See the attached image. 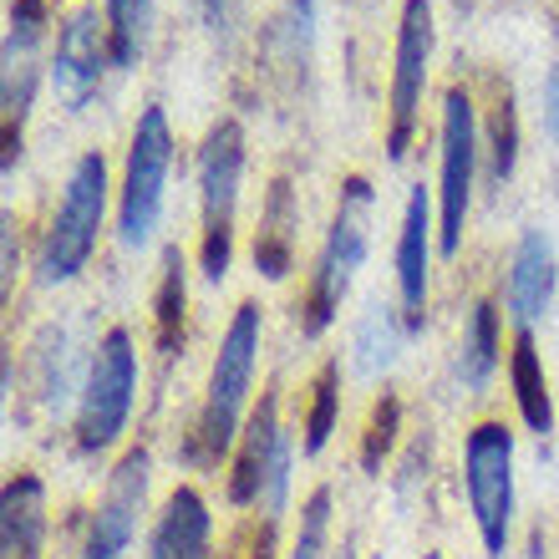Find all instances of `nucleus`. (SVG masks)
<instances>
[{"label": "nucleus", "instance_id": "obj_2", "mask_svg": "<svg viewBox=\"0 0 559 559\" xmlns=\"http://www.w3.org/2000/svg\"><path fill=\"white\" fill-rule=\"evenodd\" d=\"M371 204H377V193H371V183L361 174H352L341 183L331 235H325L321 254H316V270L306 275V290L295 300V331L306 341L325 336L331 321L341 316V300L352 290V280L371 245Z\"/></svg>", "mask_w": 559, "mask_h": 559}, {"label": "nucleus", "instance_id": "obj_26", "mask_svg": "<svg viewBox=\"0 0 559 559\" xmlns=\"http://www.w3.org/2000/svg\"><path fill=\"white\" fill-rule=\"evenodd\" d=\"M107 41H112V61L133 67L147 46V26H153V0H107Z\"/></svg>", "mask_w": 559, "mask_h": 559}, {"label": "nucleus", "instance_id": "obj_1", "mask_svg": "<svg viewBox=\"0 0 559 559\" xmlns=\"http://www.w3.org/2000/svg\"><path fill=\"white\" fill-rule=\"evenodd\" d=\"M260 341H265V316L260 300H239L229 325L219 336L214 367L204 382V402L193 417L189 438H183V463L199 473H214L219 463L235 457V442L250 423V392H254V371H260Z\"/></svg>", "mask_w": 559, "mask_h": 559}, {"label": "nucleus", "instance_id": "obj_4", "mask_svg": "<svg viewBox=\"0 0 559 559\" xmlns=\"http://www.w3.org/2000/svg\"><path fill=\"white\" fill-rule=\"evenodd\" d=\"M290 463H295V442L280 423V397L275 386L260 392L250 423L235 442V457H229V478H224V493L235 509H250V514H270L285 519L290 509Z\"/></svg>", "mask_w": 559, "mask_h": 559}, {"label": "nucleus", "instance_id": "obj_31", "mask_svg": "<svg viewBox=\"0 0 559 559\" xmlns=\"http://www.w3.org/2000/svg\"><path fill=\"white\" fill-rule=\"evenodd\" d=\"M235 5H239V0H204V15L214 21V26H224V21L235 15Z\"/></svg>", "mask_w": 559, "mask_h": 559}, {"label": "nucleus", "instance_id": "obj_25", "mask_svg": "<svg viewBox=\"0 0 559 559\" xmlns=\"http://www.w3.org/2000/svg\"><path fill=\"white\" fill-rule=\"evenodd\" d=\"M397 438H402V397L397 392H382V397L367 407L361 442H356V463H361V473H382L386 457L397 453Z\"/></svg>", "mask_w": 559, "mask_h": 559}, {"label": "nucleus", "instance_id": "obj_30", "mask_svg": "<svg viewBox=\"0 0 559 559\" xmlns=\"http://www.w3.org/2000/svg\"><path fill=\"white\" fill-rule=\"evenodd\" d=\"M545 128H549V138L559 143V67L549 72V82H545Z\"/></svg>", "mask_w": 559, "mask_h": 559}, {"label": "nucleus", "instance_id": "obj_20", "mask_svg": "<svg viewBox=\"0 0 559 559\" xmlns=\"http://www.w3.org/2000/svg\"><path fill=\"white\" fill-rule=\"evenodd\" d=\"M295 224H300V209H295L290 178H275L260 209V229H254V270L265 280H285L295 270Z\"/></svg>", "mask_w": 559, "mask_h": 559}, {"label": "nucleus", "instance_id": "obj_13", "mask_svg": "<svg viewBox=\"0 0 559 559\" xmlns=\"http://www.w3.org/2000/svg\"><path fill=\"white\" fill-rule=\"evenodd\" d=\"M112 41H107V15L92 5L67 15V26L57 36V61H51V87L67 107H82L92 92L103 87V76L112 72Z\"/></svg>", "mask_w": 559, "mask_h": 559}, {"label": "nucleus", "instance_id": "obj_12", "mask_svg": "<svg viewBox=\"0 0 559 559\" xmlns=\"http://www.w3.org/2000/svg\"><path fill=\"white\" fill-rule=\"evenodd\" d=\"M427 67H432V0H402L397 51H392V97H386V158L402 163L417 138Z\"/></svg>", "mask_w": 559, "mask_h": 559}, {"label": "nucleus", "instance_id": "obj_11", "mask_svg": "<svg viewBox=\"0 0 559 559\" xmlns=\"http://www.w3.org/2000/svg\"><path fill=\"white\" fill-rule=\"evenodd\" d=\"M147 484H153V457L143 442H133L128 453L112 463L103 484V499L92 503L87 534H82V559H128L138 545L147 514Z\"/></svg>", "mask_w": 559, "mask_h": 559}, {"label": "nucleus", "instance_id": "obj_16", "mask_svg": "<svg viewBox=\"0 0 559 559\" xmlns=\"http://www.w3.org/2000/svg\"><path fill=\"white\" fill-rule=\"evenodd\" d=\"M549 300H555V245L545 229H524L503 270V306L509 321L534 331V321H545Z\"/></svg>", "mask_w": 559, "mask_h": 559}, {"label": "nucleus", "instance_id": "obj_8", "mask_svg": "<svg viewBox=\"0 0 559 559\" xmlns=\"http://www.w3.org/2000/svg\"><path fill=\"white\" fill-rule=\"evenodd\" d=\"M174 174V128L158 103L138 112L133 143H128V168L118 189V239L128 250H143L163 219V193Z\"/></svg>", "mask_w": 559, "mask_h": 559}, {"label": "nucleus", "instance_id": "obj_22", "mask_svg": "<svg viewBox=\"0 0 559 559\" xmlns=\"http://www.w3.org/2000/svg\"><path fill=\"white\" fill-rule=\"evenodd\" d=\"M402 336H413V331H407V321H402L397 306H382V300H377V306L361 310V321H356V331H352L356 377H367V382L386 377L402 356Z\"/></svg>", "mask_w": 559, "mask_h": 559}, {"label": "nucleus", "instance_id": "obj_17", "mask_svg": "<svg viewBox=\"0 0 559 559\" xmlns=\"http://www.w3.org/2000/svg\"><path fill=\"white\" fill-rule=\"evenodd\" d=\"M51 503L46 484L31 468H15L0 488V559H46Z\"/></svg>", "mask_w": 559, "mask_h": 559}, {"label": "nucleus", "instance_id": "obj_32", "mask_svg": "<svg viewBox=\"0 0 559 559\" xmlns=\"http://www.w3.org/2000/svg\"><path fill=\"white\" fill-rule=\"evenodd\" d=\"M336 559H352V549H341V555H336Z\"/></svg>", "mask_w": 559, "mask_h": 559}, {"label": "nucleus", "instance_id": "obj_29", "mask_svg": "<svg viewBox=\"0 0 559 559\" xmlns=\"http://www.w3.org/2000/svg\"><path fill=\"white\" fill-rule=\"evenodd\" d=\"M224 559H280V519L270 514H250L229 539Z\"/></svg>", "mask_w": 559, "mask_h": 559}, {"label": "nucleus", "instance_id": "obj_10", "mask_svg": "<svg viewBox=\"0 0 559 559\" xmlns=\"http://www.w3.org/2000/svg\"><path fill=\"white\" fill-rule=\"evenodd\" d=\"M46 36H51L46 0H11V11H5V51H0V67H5L0 72V147H5L0 168L5 174L21 158V128H26L36 87H41Z\"/></svg>", "mask_w": 559, "mask_h": 559}, {"label": "nucleus", "instance_id": "obj_7", "mask_svg": "<svg viewBox=\"0 0 559 559\" xmlns=\"http://www.w3.org/2000/svg\"><path fill=\"white\" fill-rule=\"evenodd\" d=\"M463 493L488 559H503L514 534V427L484 417L463 438Z\"/></svg>", "mask_w": 559, "mask_h": 559}, {"label": "nucleus", "instance_id": "obj_9", "mask_svg": "<svg viewBox=\"0 0 559 559\" xmlns=\"http://www.w3.org/2000/svg\"><path fill=\"white\" fill-rule=\"evenodd\" d=\"M438 254L457 260L463 250V224L473 204V178H478V103L463 82L442 92V128H438Z\"/></svg>", "mask_w": 559, "mask_h": 559}, {"label": "nucleus", "instance_id": "obj_6", "mask_svg": "<svg viewBox=\"0 0 559 559\" xmlns=\"http://www.w3.org/2000/svg\"><path fill=\"white\" fill-rule=\"evenodd\" d=\"M107 219V158L103 153H82L72 163V174L61 183L57 214L41 235V285H67L87 270L92 250H97V235H103Z\"/></svg>", "mask_w": 559, "mask_h": 559}, {"label": "nucleus", "instance_id": "obj_24", "mask_svg": "<svg viewBox=\"0 0 559 559\" xmlns=\"http://www.w3.org/2000/svg\"><path fill=\"white\" fill-rule=\"evenodd\" d=\"M341 423V356H325L306 382V407H300V453L321 457L331 432Z\"/></svg>", "mask_w": 559, "mask_h": 559}, {"label": "nucleus", "instance_id": "obj_3", "mask_svg": "<svg viewBox=\"0 0 559 559\" xmlns=\"http://www.w3.org/2000/svg\"><path fill=\"white\" fill-rule=\"evenodd\" d=\"M138 402V346L128 325H107L82 371V392L72 407V442L82 457L112 453L133 423Z\"/></svg>", "mask_w": 559, "mask_h": 559}, {"label": "nucleus", "instance_id": "obj_18", "mask_svg": "<svg viewBox=\"0 0 559 559\" xmlns=\"http://www.w3.org/2000/svg\"><path fill=\"white\" fill-rule=\"evenodd\" d=\"M509 392H514L519 423L530 427L534 438H549V432H555L549 371H545V356H539V341H534V331H524V325H514V341H509Z\"/></svg>", "mask_w": 559, "mask_h": 559}, {"label": "nucleus", "instance_id": "obj_33", "mask_svg": "<svg viewBox=\"0 0 559 559\" xmlns=\"http://www.w3.org/2000/svg\"><path fill=\"white\" fill-rule=\"evenodd\" d=\"M423 559H442V555H432V549H427V555H423Z\"/></svg>", "mask_w": 559, "mask_h": 559}, {"label": "nucleus", "instance_id": "obj_27", "mask_svg": "<svg viewBox=\"0 0 559 559\" xmlns=\"http://www.w3.org/2000/svg\"><path fill=\"white\" fill-rule=\"evenodd\" d=\"M310 36H316V0H285V11L265 26V51L280 67H300Z\"/></svg>", "mask_w": 559, "mask_h": 559}, {"label": "nucleus", "instance_id": "obj_19", "mask_svg": "<svg viewBox=\"0 0 559 559\" xmlns=\"http://www.w3.org/2000/svg\"><path fill=\"white\" fill-rule=\"evenodd\" d=\"M503 361V316L493 295H478L463 316V341H457V382L468 392H484Z\"/></svg>", "mask_w": 559, "mask_h": 559}, {"label": "nucleus", "instance_id": "obj_28", "mask_svg": "<svg viewBox=\"0 0 559 559\" xmlns=\"http://www.w3.org/2000/svg\"><path fill=\"white\" fill-rule=\"evenodd\" d=\"M331 488H310L306 503H300V519H295V539L285 549V559H325L331 555Z\"/></svg>", "mask_w": 559, "mask_h": 559}, {"label": "nucleus", "instance_id": "obj_15", "mask_svg": "<svg viewBox=\"0 0 559 559\" xmlns=\"http://www.w3.org/2000/svg\"><path fill=\"white\" fill-rule=\"evenodd\" d=\"M143 559H219L214 555V514L193 484H178L147 524Z\"/></svg>", "mask_w": 559, "mask_h": 559}, {"label": "nucleus", "instance_id": "obj_23", "mask_svg": "<svg viewBox=\"0 0 559 559\" xmlns=\"http://www.w3.org/2000/svg\"><path fill=\"white\" fill-rule=\"evenodd\" d=\"M484 138H488V183H509L519 163V112L514 87L499 72H484Z\"/></svg>", "mask_w": 559, "mask_h": 559}, {"label": "nucleus", "instance_id": "obj_21", "mask_svg": "<svg viewBox=\"0 0 559 559\" xmlns=\"http://www.w3.org/2000/svg\"><path fill=\"white\" fill-rule=\"evenodd\" d=\"M189 341V260L183 250H163V270L153 285V346L163 361H174Z\"/></svg>", "mask_w": 559, "mask_h": 559}, {"label": "nucleus", "instance_id": "obj_5", "mask_svg": "<svg viewBox=\"0 0 559 559\" xmlns=\"http://www.w3.org/2000/svg\"><path fill=\"white\" fill-rule=\"evenodd\" d=\"M199 270L219 285L235 260V214L245 178V133L235 118H219L199 143Z\"/></svg>", "mask_w": 559, "mask_h": 559}, {"label": "nucleus", "instance_id": "obj_14", "mask_svg": "<svg viewBox=\"0 0 559 559\" xmlns=\"http://www.w3.org/2000/svg\"><path fill=\"white\" fill-rule=\"evenodd\" d=\"M432 193L417 183L407 193L402 209V229H397V310L407 331L427 325V300H432Z\"/></svg>", "mask_w": 559, "mask_h": 559}]
</instances>
